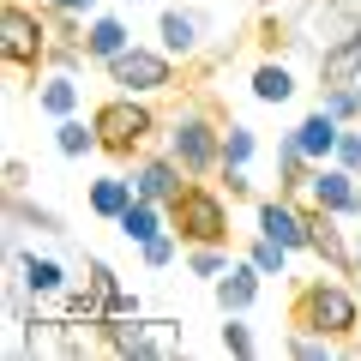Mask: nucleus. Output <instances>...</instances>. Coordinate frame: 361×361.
I'll return each mask as SVG.
<instances>
[{
  "mask_svg": "<svg viewBox=\"0 0 361 361\" xmlns=\"http://www.w3.org/2000/svg\"><path fill=\"white\" fill-rule=\"evenodd\" d=\"M289 319L307 325V331H325L337 337V343H349L361 325V295L349 283H337V277H319V283H307L295 295V307H289Z\"/></svg>",
  "mask_w": 361,
  "mask_h": 361,
  "instance_id": "1",
  "label": "nucleus"
},
{
  "mask_svg": "<svg viewBox=\"0 0 361 361\" xmlns=\"http://www.w3.org/2000/svg\"><path fill=\"white\" fill-rule=\"evenodd\" d=\"M90 121H97V139H103L109 157H139L157 139V109L145 97H133V90H115Z\"/></svg>",
  "mask_w": 361,
  "mask_h": 361,
  "instance_id": "2",
  "label": "nucleus"
},
{
  "mask_svg": "<svg viewBox=\"0 0 361 361\" xmlns=\"http://www.w3.org/2000/svg\"><path fill=\"white\" fill-rule=\"evenodd\" d=\"M169 229L187 247L229 241V193H223V187H205V180H187V193L169 205Z\"/></svg>",
  "mask_w": 361,
  "mask_h": 361,
  "instance_id": "3",
  "label": "nucleus"
},
{
  "mask_svg": "<svg viewBox=\"0 0 361 361\" xmlns=\"http://www.w3.org/2000/svg\"><path fill=\"white\" fill-rule=\"evenodd\" d=\"M49 37H54V25L37 6H25V0L0 6V54H6L13 73H42L49 66Z\"/></svg>",
  "mask_w": 361,
  "mask_h": 361,
  "instance_id": "4",
  "label": "nucleus"
},
{
  "mask_svg": "<svg viewBox=\"0 0 361 361\" xmlns=\"http://www.w3.org/2000/svg\"><path fill=\"white\" fill-rule=\"evenodd\" d=\"M169 157H175L180 169H187V175H217L223 169V127L217 121L205 115V109H180L175 121H169Z\"/></svg>",
  "mask_w": 361,
  "mask_h": 361,
  "instance_id": "5",
  "label": "nucleus"
},
{
  "mask_svg": "<svg viewBox=\"0 0 361 361\" xmlns=\"http://www.w3.org/2000/svg\"><path fill=\"white\" fill-rule=\"evenodd\" d=\"M109 85L115 90H133V97H157V90L175 85V54L157 42V49H145V42H127V49L115 54V61L103 66Z\"/></svg>",
  "mask_w": 361,
  "mask_h": 361,
  "instance_id": "6",
  "label": "nucleus"
},
{
  "mask_svg": "<svg viewBox=\"0 0 361 361\" xmlns=\"http://www.w3.org/2000/svg\"><path fill=\"white\" fill-rule=\"evenodd\" d=\"M301 205L337 211V217H361V180H355V169H343V163H313L307 187H301Z\"/></svg>",
  "mask_w": 361,
  "mask_h": 361,
  "instance_id": "7",
  "label": "nucleus"
},
{
  "mask_svg": "<svg viewBox=\"0 0 361 361\" xmlns=\"http://www.w3.org/2000/svg\"><path fill=\"white\" fill-rule=\"evenodd\" d=\"M103 349L109 355H175V337H157L163 319H139V313H103Z\"/></svg>",
  "mask_w": 361,
  "mask_h": 361,
  "instance_id": "8",
  "label": "nucleus"
},
{
  "mask_svg": "<svg viewBox=\"0 0 361 361\" xmlns=\"http://www.w3.org/2000/svg\"><path fill=\"white\" fill-rule=\"evenodd\" d=\"M307 229H313L307 253H319L325 265H331V277H355V271H361V253L349 247V235H343V217H337V211H319V205H307Z\"/></svg>",
  "mask_w": 361,
  "mask_h": 361,
  "instance_id": "9",
  "label": "nucleus"
},
{
  "mask_svg": "<svg viewBox=\"0 0 361 361\" xmlns=\"http://www.w3.org/2000/svg\"><path fill=\"white\" fill-rule=\"evenodd\" d=\"M253 223H259V235L283 241L289 253H307V241H313V229H307V205H301V199H289V193H277V199H259Z\"/></svg>",
  "mask_w": 361,
  "mask_h": 361,
  "instance_id": "10",
  "label": "nucleus"
},
{
  "mask_svg": "<svg viewBox=\"0 0 361 361\" xmlns=\"http://www.w3.org/2000/svg\"><path fill=\"white\" fill-rule=\"evenodd\" d=\"M205 30H211V18L193 13V6H163V13H157V42H163L175 61H193V54L205 49Z\"/></svg>",
  "mask_w": 361,
  "mask_h": 361,
  "instance_id": "11",
  "label": "nucleus"
},
{
  "mask_svg": "<svg viewBox=\"0 0 361 361\" xmlns=\"http://www.w3.org/2000/svg\"><path fill=\"white\" fill-rule=\"evenodd\" d=\"M187 169L175 163V157H139V163H133V187H139V199H157V205H175L180 193H187Z\"/></svg>",
  "mask_w": 361,
  "mask_h": 361,
  "instance_id": "12",
  "label": "nucleus"
},
{
  "mask_svg": "<svg viewBox=\"0 0 361 361\" xmlns=\"http://www.w3.org/2000/svg\"><path fill=\"white\" fill-rule=\"evenodd\" d=\"M259 289H265V271L253 265V259H235L229 271H223L217 283H211V295H217V307L223 313H247L259 301Z\"/></svg>",
  "mask_w": 361,
  "mask_h": 361,
  "instance_id": "13",
  "label": "nucleus"
},
{
  "mask_svg": "<svg viewBox=\"0 0 361 361\" xmlns=\"http://www.w3.org/2000/svg\"><path fill=\"white\" fill-rule=\"evenodd\" d=\"M349 78H361V25L319 49V85H349Z\"/></svg>",
  "mask_w": 361,
  "mask_h": 361,
  "instance_id": "14",
  "label": "nucleus"
},
{
  "mask_svg": "<svg viewBox=\"0 0 361 361\" xmlns=\"http://www.w3.org/2000/svg\"><path fill=\"white\" fill-rule=\"evenodd\" d=\"M13 277L37 301H49V295H61V289H66V265H61V259H49V253H13Z\"/></svg>",
  "mask_w": 361,
  "mask_h": 361,
  "instance_id": "15",
  "label": "nucleus"
},
{
  "mask_svg": "<svg viewBox=\"0 0 361 361\" xmlns=\"http://www.w3.org/2000/svg\"><path fill=\"white\" fill-rule=\"evenodd\" d=\"M78 103H85V90H78V78H73V73L49 66V73L37 78V109H42L49 121H66V115H78Z\"/></svg>",
  "mask_w": 361,
  "mask_h": 361,
  "instance_id": "16",
  "label": "nucleus"
},
{
  "mask_svg": "<svg viewBox=\"0 0 361 361\" xmlns=\"http://www.w3.org/2000/svg\"><path fill=\"white\" fill-rule=\"evenodd\" d=\"M127 42H133L127 18H115V13H90V18H85V54H90V61L109 66L121 49H127Z\"/></svg>",
  "mask_w": 361,
  "mask_h": 361,
  "instance_id": "17",
  "label": "nucleus"
},
{
  "mask_svg": "<svg viewBox=\"0 0 361 361\" xmlns=\"http://www.w3.org/2000/svg\"><path fill=\"white\" fill-rule=\"evenodd\" d=\"M337 139H343V121H337L331 109H313V115L295 127V145L313 157V163H331V157H337Z\"/></svg>",
  "mask_w": 361,
  "mask_h": 361,
  "instance_id": "18",
  "label": "nucleus"
},
{
  "mask_svg": "<svg viewBox=\"0 0 361 361\" xmlns=\"http://www.w3.org/2000/svg\"><path fill=\"white\" fill-rule=\"evenodd\" d=\"M115 229L127 235L133 247H145L151 235H163V229H169V205H157V199H133V205L115 217Z\"/></svg>",
  "mask_w": 361,
  "mask_h": 361,
  "instance_id": "19",
  "label": "nucleus"
},
{
  "mask_svg": "<svg viewBox=\"0 0 361 361\" xmlns=\"http://www.w3.org/2000/svg\"><path fill=\"white\" fill-rule=\"evenodd\" d=\"M307 175H313V157L295 145V133H283V139H277V187H283L289 199H301Z\"/></svg>",
  "mask_w": 361,
  "mask_h": 361,
  "instance_id": "20",
  "label": "nucleus"
},
{
  "mask_svg": "<svg viewBox=\"0 0 361 361\" xmlns=\"http://www.w3.org/2000/svg\"><path fill=\"white\" fill-rule=\"evenodd\" d=\"M247 85H253V103H271V109H277V103H289V97H295V73H289L283 61H259Z\"/></svg>",
  "mask_w": 361,
  "mask_h": 361,
  "instance_id": "21",
  "label": "nucleus"
},
{
  "mask_svg": "<svg viewBox=\"0 0 361 361\" xmlns=\"http://www.w3.org/2000/svg\"><path fill=\"white\" fill-rule=\"evenodd\" d=\"M133 199H139L133 175H103V180H90V211H97V217H109V223H115Z\"/></svg>",
  "mask_w": 361,
  "mask_h": 361,
  "instance_id": "22",
  "label": "nucleus"
},
{
  "mask_svg": "<svg viewBox=\"0 0 361 361\" xmlns=\"http://www.w3.org/2000/svg\"><path fill=\"white\" fill-rule=\"evenodd\" d=\"M54 151H61V157H90V151H103V139H97V121H78V115L54 121Z\"/></svg>",
  "mask_w": 361,
  "mask_h": 361,
  "instance_id": "23",
  "label": "nucleus"
},
{
  "mask_svg": "<svg viewBox=\"0 0 361 361\" xmlns=\"http://www.w3.org/2000/svg\"><path fill=\"white\" fill-rule=\"evenodd\" d=\"M6 223H13V229H37V235H66V223L54 217L49 205H30L25 193H13V199H6Z\"/></svg>",
  "mask_w": 361,
  "mask_h": 361,
  "instance_id": "24",
  "label": "nucleus"
},
{
  "mask_svg": "<svg viewBox=\"0 0 361 361\" xmlns=\"http://www.w3.org/2000/svg\"><path fill=\"white\" fill-rule=\"evenodd\" d=\"M319 109H331L343 127H361V78H349V85H319Z\"/></svg>",
  "mask_w": 361,
  "mask_h": 361,
  "instance_id": "25",
  "label": "nucleus"
},
{
  "mask_svg": "<svg viewBox=\"0 0 361 361\" xmlns=\"http://www.w3.org/2000/svg\"><path fill=\"white\" fill-rule=\"evenodd\" d=\"M253 157H259V133L241 127V121H229L223 127V169H247Z\"/></svg>",
  "mask_w": 361,
  "mask_h": 361,
  "instance_id": "26",
  "label": "nucleus"
},
{
  "mask_svg": "<svg viewBox=\"0 0 361 361\" xmlns=\"http://www.w3.org/2000/svg\"><path fill=\"white\" fill-rule=\"evenodd\" d=\"M235 259H229V241H205V247H187V271H193V277H211V283H217L223 271H229Z\"/></svg>",
  "mask_w": 361,
  "mask_h": 361,
  "instance_id": "27",
  "label": "nucleus"
},
{
  "mask_svg": "<svg viewBox=\"0 0 361 361\" xmlns=\"http://www.w3.org/2000/svg\"><path fill=\"white\" fill-rule=\"evenodd\" d=\"M247 259H253L265 277H283V271H289V247H283V241H271V235H259V229H253V247H247Z\"/></svg>",
  "mask_w": 361,
  "mask_h": 361,
  "instance_id": "28",
  "label": "nucleus"
},
{
  "mask_svg": "<svg viewBox=\"0 0 361 361\" xmlns=\"http://www.w3.org/2000/svg\"><path fill=\"white\" fill-rule=\"evenodd\" d=\"M289 355H295V361H325V355H337V337L295 325V331H289Z\"/></svg>",
  "mask_w": 361,
  "mask_h": 361,
  "instance_id": "29",
  "label": "nucleus"
},
{
  "mask_svg": "<svg viewBox=\"0 0 361 361\" xmlns=\"http://www.w3.org/2000/svg\"><path fill=\"white\" fill-rule=\"evenodd\" d=\"M223 349L229 355H259V337L247 325V313H223Z\"/></svg>",
  "mask_w": 361,
  "mask_h": 361,
  "instance_id": "30",
  "label": "nucleus"
},
{
  "mask_svg": "<svg viewBox=\"0 0 361 361\" xmlns=\"http://www.w3.org/2000/svg\"><path fill=\"white\" fill-rule=\"evenodd\" d=\"M180 247H187V241H180L175 229H163V235H151V241L139 247V259H145L151 271H163V265H175V253H180Z\"/></svg>",
  "mask_w": 361,
  "mask_h": 361,
  "instance_id": "31",
  "label": "nucleus"
},
{
  "mask_svg": "<svg viewBox=\"0 0 361 361\" xmlns=\"http://www.w3.org/2000/svg\"><path fill=\"white\" fill-rule=\"evenodd\" d=\"M85 271H90V289H97L103 301L121 289V277H115V265H109V259H85Z\"/></svg>",
  "mask_w": 361,
  "mask_h": 361,
  "instance_id": "32",
  "label": "nucleus"
},
{
  "mask_svg": "<svg viewBox=\"0 0 361 361\" xmlns=\"http://www.w3.org/2000/svg\"><path fill=\"white\" fill-rule=\"evenodd\" d=\"M331 163H343V169H355L361 175V127H343V139H337V157Z\"/></svg>",
  "mask_w": 361,
  "mask_h": 361,
  "instance_id": "33",
  "label": "nucleus"
},
{
  "mask_svg": "<svg viewBox=\"0 0 361 361\" xmlns=\"http://www.w3.org/2000/svg\"><path fill=\"white\" fill-rule=\"evenodd\" d=\"M217 187H223L229 199H247V193H253V180H247V169H217Z\"/></svg>",
  "mask_w": 361,
  "mask_h": 361,
  "instance_id": "34",
  "label": "nucleus"
},
{
  "mask_svg": "<svg viewBox=\"0 0 361 361\" xmlns=\"http://www.w3.org/2000/svg\"><path fill=\"white\" fill-rule=\"evenodd\" d=\"M49 13H73V18H90L97 13V0H42Z\"/></svg>",
  "mask_w": 361,
  "mask_h": 361,
  "instance_id": "35",
  "label": "nucleus"
},
{
  "mask_svg": "<svg viewBox=\"0 0 361 361\" xmlns=\"http://www.w3.org/2000/svg\"><path fill=\"white\" fill-rule=\"evenodd\" d=\"M109 313H139V295H133V289H115V295H109Z\"/></svg>",
  "mask_w": 361,
  "mask_h": 361,
  "instance_id": "36",
  "label": "nucleus"
},
{
  "mask_svg": "<svg viewBox=\"0 0 361 361\" xmlns=\"http://www.w3.org/2000/svg\"><path fill=\"white\" fill-rule=\"evenodd\" d=\"M355 295H361V271H355Z\"/></svg>",
  "mask_w": 361,
  "mask_h": 361,
  "instance_id": "37",
  "label": "nucleus"
},
{
  "mask_svg": "<svg viewBox=\"0 0 361 361\" xmlns=\"http://www.w3.org/2000/svg\"><path fill=\"white\" fill-rule=\"evenodd\" d=\"M355 253H361V247H355Z\"/></svg>",
  "mask_w": 361,
  "mask_h": 361,
  "instance_id": "38",
  "label": "nucleus"
},
{
  "mask_svg": "<svg viewBox=\"0 0 361 361\" xmlns=\"http://www.w3.org/2000/svg\"><path fill=\"white\" fill-rule=\"evenodd\" d=\"M355 180H361V175H355Z\"/></svg>",
  "mask_w": 361,
  "mask_h": 361,
  "instance_id": "39",
  "label": "nucleus"
}]
</instances>
